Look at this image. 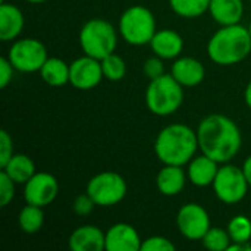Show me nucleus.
Masks as SVG:
<instances>
[{
  "mask_svg": "<svg viewBox=\"0 0 251 251\" xmlns=\"http://www.w3.org/2000/svg\"><path fill=\"white\" fill-rule=\"evenodd\" d=\"M196 131L200 153L221 165L229 163L241 150V131L238 125L225 115L212 113L203 118Z\"/></svg>",
  "mask_w": 251,
  "mask_h": 251,
  "instance_id": "obj_1",
  "label": "nucleus"
},
{
  "mask_svg": "<svg viewBox=\"0 0 251 251\" xmlns=\"http://www.w3.org/2000/svg\"><path fill=\"white\" fill-rule=\"evenodd\" d=\"M199 150L197 131L185 124L166 125L154 140V153L163 165L185 166Z\"/></svg>",
  "mask_w": 251,
  "mask_h": 251,
  "instance_id": "obj_2",
  "label": "nucleus"
},
{
  "mask_svg": "<svg viewBox=\"0 0 251 251\" xmlns=\"http://www.w3.org/2000/svg\"><path fill=\"white\" fill-rule=\"evenodd\" d=\"M209 59L219 66L241 63L251 53V35L249 28L235 24L221 26L207 43Z\"/></svg>",
  "mask_w": 251,
  "mask_h": 251,
  "instance_id": "obj_3",
  "label": "nucleus"
},
{
  "mask_svg": "<svg viewBox=\"0 0 251 251\" xmlns=\"http://www.w3.org/2000/svg\"><path fill=\"white\" fill-rule=\"evenodd\" d=\"M184 101V87L171 75L165 74L150 79L146 90V106L156 116L174 115Z\"/></svg>",
  "mask_w": 251,
  "mask_h": 251,
  "instance_id": "obj_4",
  "label": "nucleus"
},
{
  "mask_svg": "<svg viewBox=\"0 0 251 251\" xmlns=\"http://www.w3.org/2000/svg\"><path fill=\"white\" fill-rule=\"evenodd\" d=\"M118 32L119 31H116V28L106 19H90L81 26L79 46L84 54L101 60L116 51Z\"/></svg>",
  "mask_w": 251,
  "mask_h": 251,
  "instance_id": "obj_5",
  "label": "nucleus"
},
{
  "mask_svg": "<svg viewBox=\"0 0 251 251\" xmlns=\"http://www.w3.org/2000/svg\"><path fill=\"white\" fill-rule=\"evenodd\" d=\"M118 31L122 40H125V43L131 46L150 44L153 35L157 31L156 18L153 12L146 6H129L119 18Z\"/></svg>",
  "mask_w": 251,
  "mask_h": 251,
  "instance_id": "obj_6",
  "label": "nucleus"
},
{
  "mask_svg": "<svg viewBox=\"0 0 251 251\" xmlns=\"http://www.w3.org/2000/svg\"><path fill=\"white\" fill-rule=\"evenodd\" d=\"M85 193L99 207H112L119 204L128 193V184L122 175L106 171L94 175L85 188Z\"/></svg>",
  "mask_w": 251,
  "mask_h": 251,
  "instance_id": "obj_7",
  "label": "nucleus"
},
{
  "mask_svg": "<svg viewBox=\"0 0 251 251\" xmlns=\"http://www.w3.org/2000/svg\"><path fill=\"white\" fill-rule=\"evenodd\" d=\"M212 187L216 197L225 204H237L243 201L250 188L243 168L231 163H222V166H219Z\"/></svg>",
  "mask_w": 251,
  "mask_h": 251,
  "instance_id": "obj_8",
  "label": "nucleus"
},
{
  "mask_svg": "<svg viewBox=\"0 0 251 251\" xmlns=\"http://www.w3.org/2000/svg\"><path fill=\"white\" fill-rule=\"evenodd\" d=\"M7 59L18 72L32 74L40 72L44 62L49 59L47 47L37 38H18L12 43Z\"/></svg>",
  "mask_w": 251,
  "mask_h": 251,
  "instance_id": "obj_9",
  "label": "nucleus"
},
{
  "mask_svg": "<svg viewBox=\"0 0 251 251\" xmlns=\"http://www.w3.org/2000/svg\"><path fill=\"white\" fill-rule=\"evenodd\" d=\"M176 226L181 235L190 241H201L209 231L210 216L199 203H187L176 213Z\"/></svg>",
  "mask_w": 251,
  "mask_h": 251,
  "instance_id": "obj_10",
  "label": "nucleus"
},
{
  "mask_svg": "<svg viewBox=\"0 0 251 251\" xmlns=\"http://www.w3.org/2000/svg\"><path fill=\"white\" fill-rule=\"evenodd\" d=\"M103 78L101 60L96 57L84 54L69 63V84L76 90H93L101 82Z\"/></svg>",
  "mask_w": 251,
  "mask_h": 251,
  "instance_id": "obj_11",
  "label": "nucleus"
},
{
  "mask_svg": "<svg viewBox=\"0 0 251 251\" xmlns=\"http://www.w3.org/2000/svg\"><path fill=\"white\" fill-rule=\"evenodd\" d=\"M59 194V181L49 172H35L24 184V197L28 204L46 207L51 204Z\"/></svg>",
  "mask_w": 251,
  "mask_h": 251,
  "instance_id": "obj_12",
  "label": "nucleus"
},
{
  "mask_svg": "<svg viewBox=\"0 0 251 251\" xmlns=\"http://www.w3.org/2000/svg\"><path fill=\"white\" fill-rule=\"evenodd\" d=\"M141 237L138 231L125 222L112 225L106 231V250L107 251H138L141 250Z\"/></svg>",
  "mask_w": 251,
  "mask_h": 251,
  "instance_id": "obj_13",
  "label": "nucleus"
},
{
  "mask_svg": "<svg viewBox=\"0 0 251 251\" xmlns=\"http://www.w3.org/2000/svg\"><path fill=\"white\" fill-rule=\"evenodd\" d=\"M171 75L184 88H191V87L200 85L204 81L206 68L196 57H191V56L176 57L171 66Z\"/></svg>",
  "mask_w": 251,
  "mask_h": 251,
  "instance_id": "obj_14",
  "label": "nucleus"
},
{
  "mask_svg": "<svg viewBox=\"0 0 251 251\" xmlns=\"http://www.w3.org/2000/svg\"><path fill=\"white\" fill-rule=\"evenodd\" d=\"M69 249L72 251L106 250V232L96 225H82L69 235Z\"/></svg>",
  "mask_w": 251,
  "mask_h": 251,
  "instance_id": "obj_15",
  "label": "nucleus"
},
{
  "mask_svg": "<svg viewBox=\"0 0 251 251\" xmlns=\"http://www.w3.org/2000/svg\"><path fill=\"white\" fill-rule=\"evenodd\" d=\"M150 47L153 53L165 60H175L181 56L184 50V38L179 32L165 28L156 31L150 41Z\"/></svg>",
  "mask_w": 251,
  "mask_h": 251,
  "instance_id": "obj_16",
  "label": "nucleus"
},
{
  "mask_svg": "<svg viewBox=\"0 0 251 251\" xmlns=\"http://www.w3.org/2000/svg\"><path fill=\"white\" fill-rule=\"evenodd\" d=\"M219 165L221 163H218L216 160L210 159L203 153H200L199 156L196 154L188 163V171H187L188 181L199 188H206L213 185V181L219 171Z\"/></svg>",
  "mask_w": 251,
  "mask_h": 251,
  "instance_id": "obj_17",
  "label": "nucleus"
},
{
  "mask_svg": "<svg viewBox=\"0 0 251 251\" xmlns=\"http://www.w3.org/2000/svg\"><path fill=\"white\" fill-rule=\"evenodd\" d=\"M184 166L175 165H163L156 176V187L159 193L165 197L178 196L187 184V172L182 169Z\"/></svg>",
  "mask_w": 251,
  "mask_h": 251,
  "instance_id": "obj_18",
  "label": "nucleus"
},
{
  "mask_svg": "<svg viewBox=\"0 0 251 251\" xmlns=\"http://www.w3.org/2000/svg\"><path fill=\"white\" fill-rule=\"evenodd\" d=\"M25 16L22 10L10 3L0 4V40L1 41H15L24 31Z\"/></svg>",
  "mask_w": 251,
  "mask_h": 251,
  "instance_id": "obj_19",
  "label": "nucleus"
},
{
  "mask_svg": "<svg viewBox=\"0 0 251 251\" xmlns=\"http://www.w3.org/2000/svg\"><path fill=\"white\" fill-rule=\"evenodd\" d=\"M209 13L221 26L240 24L244 15L243 0H210Z\"/></svg>",
  "mask_w": 251,
  "mask_h": 251,
  "instance_id": "obj_20",
  "label": "nucleus"
},
{
  "mask_svg": "<svg viewBox=\"0 0 251 251\" xmlns=\"http://www.w3.org/2000/svg\"><path fill=\"white\" fill-rule=\"evenodd\" d=\"M40 76L50 87H63L69 84V63L59 57H49L40 69Z\"/></svg>",
  "mask_w": 251,
  "mask_h": 251,
  "instance_id": "obj_21",
  "label": "nucleus"
},
{
  "mask_svg": "<svg viewBox=\"0 0 251 251\" xmlns=\"http://www.w3.org/2000/svg\"><path fill=\"white\" fill-rule=\"evenodd\" d=\"M16 184H25L37 171L34 160L26 154H13L10 160L1 168Z\"/></svg>",
  "mask_w": 251,
  "mask_h": 251,
  "instance_id": "obj_22",
  "label": "nucleus"
},
{
  "mask_svg": "<svg viewBox=\"0 0 251 251\" xmlns=\"http://www.w3.org/2000/svg\"><path fill=\"white\" fill-rule=\"evenodd\" d=\"M44 207H38L34 204H28L24 206L19 210L18 215V225L21 228L22 232L25 234H37L43 225H44Z\"/></svg>",
  "mask_w": 251,
  "mask_h": 251,
  "instance_id": "obj_23",
  "label": "nucleus"
},
{
  "mask_svg": "<svg viewBox=\"0 0 251 251\" xmlns=\"http://www.w3.org/2000/svg\"><path fill=\"white\" fill-rule=\"evenodd\" d=\"M169 6L178 16L194 19L209 12L210 0H169Z\"/></svg>",
  "mask_w": 251,
  "mask_h": 251,
  "instance_id": "obj_24",
  "label": "nucleus"
},
{
  "mask_svg": "<svg viewBox=\"0 0 251 251\" xmlns=\"http://www.w3.org/2000/svg\"><path fill=\"white\" fill-rule=\"evenodd\" d=\"M226 231L232 243H250L251 241V221L246 215L234 216L226 226Z\"/></svg>",
  "mask_w": 251,
  "mask_h": 251,
  "instance_id": "obj_25",
  "label": "nucleus"
},
{
  "mask_svg": "<svg viewBox=\"0 0 251 251\" xmlns=\"http://www.w3.org/2000/svg\"><path fill=\"white\" fill-rule=\"evenodd\" d=\"M103 75L109 81H121L126 75V62L116 53L101 59Z\"/></svg>",
  "mask_w": 251,
  "mask_h": 251,
  "instance_id": "obj_26",
  "label": "nucleus"
},
{
  "mask_svg": "<svg viewBox=\"0 0 251 251\" xmlns=\"http://www.w3.org/2000/svg\"><path fill=\"white\" fill-rule=\"evenodd\" d=\"M201 243H203L204 249H207V250L226 251L232 241H231V237H229L228 231H225L222 228L210 226L209 231L201 238Z\"/></svg>",
  "mask_w": 251,
  "mask_h": 251,
  "instance_id": "obj_27",
  "label": "nucleus"
},
{
  "mask_svg": "<svg viewBox=\"0 0 251 251\" xmlns=\"http://www.w3.org/2000/svg\"><path fill=\"white\" fill-rule=\"evenodd\" d=\"M15 187L16 182L4 172H0V206L6 207L15 199Z\"/></svg>",
  "mask_w": 251,
  "mask_h": 251,
  "instance_id": "obj_28",
  "label": "nucleus"
},
{
  "mask_svg": "<svg viewBox=\"0 0 251 251\" xmlns=\"http://www.w3.org/2000/svg\"><path fill=\"white\" fill-rule=\"evenodd\" d=\"M176 246L163 235H153L143 241L141 250L143 251H174Z\"/></svg>",
  "mask_w": 251,
  "mask_h": 251,
  "instance_id": "obj_29",
  "label": "nucleus"
},
{
  "mask_svg": "<svg viewBox=\"0 0 251 251\" xmlns=\"http://www.w3.org/2000/svg\"><path fill=\"white\" fill-rule=\"evenodd\" d=\"M143 71L146 74V76L149 79H156L162 75H165V59L159 57V56H151L144 62Z\"/></svg>",
  "mask_w": 251,
  "mask_h": 251,
  "instance_id": "obj_30",
  "label": "nucleus"
},
{
  "mask_svg": "<svg viewBox=\"0 0 251 251\" xmlns=\"http://www.w3.org/2000/svg\"><path fill=\"white\" fill-rule=\"evenodd\" d=\"M13 140L6 129L0 131V168H3L13 156Z\"/></svg>",
  "mask_w": 251,
  "mask_h": 251,
  "instance_id": "obj_31",
  "label": "nucleus"
},
{
  "mask_svg": "<svg viewBox=\"0 0 251 251\" xmlns=\"http://www.w3.org/2000/svg\"><path fill=\"white\" fill-rule=\"evenodd\" d=\"M97 204L94 203V200L85 193V194H79V196L75 197L74 204H72V209H74V212L78 216H87V215H90L94 210Z\"/></svg>",
  "mask_w": 251,
  "mask_h": 251,
  "instance_id": "obj_32",
  "label": "nucleus"
},
{
  "mask_svg": "<svg viewBox=\"0 0 251 251\" xmlns=\"http://www.w3.org/2000/svg\"><path fill=\"white\" fill-rule=\"evenodd\" d=\"M15 71L16 69L13 68V65L7 59V56L0 57V88H6L9 85V82L13 78Z\"/></svg>",
  "mask_w": 251,
  "mask_h": 251,
  "instance_id": "obj_33",
  "label": "nucleus"
},
{
  "mask_svg": "<svg viewBox=\"0 0 251 251\" xmlns=\"http://www.w3.org/2000/svg\"><path fill=\"white\" fill-rule=\"evenodd\" d=\"M226 251H251L250 243H231Z\"/></svg>",
  "mask_w": 251,
  "mask_h": 251,
  "instance_id": "obj_34",
  "label": "nucleus"
},
{
  "mask_svg": "<svg viewBox=\"0 0 251 251\" xmlns=\"http://www.w3.org/2000/svg\"><path fill=\"white\" fill-rule=\"evenodd\" d=\"M243 171H244V175H246V178H247V181H249V185L251 187V154L244 160V163H243Z\"/></svg>",
  "mask_w": 251,
  "mask_h": 251,
  "instance_id": "obj_35",
  "label": "nucleus"
},
{
  "mask_svg": "<svg viewBox=\"0 0 251 251\" xmlns=\"http://www.w3.org/2000/svg\"><path fill=\"white\" fill-rule=\"evenodd\" d=\"M244 100H246V104L249 106V109L251 110V81L247 84V87H246V91H244Z\"/></svg>",
  "mask_w": 251,
  "mask_h": 251,
  "instance_id": "obj_36",
  "label": "nucleus"
},
{
  "mask_svg": "<svg viewBox=\"0 0 251 251\" xmlns=\"http://www.w3.org/2000/svg\"><path fill=\"white\" fill-rule=\"evenodd\" d=\"M25 1L32 3V4H40V3H44V1H47V0H25Z\"/></svg>",
  "mask_w": 251,
  "mask_h": 251,
  "instance_id": "obj_37",
  "label": "nucleus"
},
{
  "mask_svg": "<svg viewBox=\"0 0 251 251\" xmlns=\"http://www.w3.org/2000/svg\"><path fill=\"white\" fill-rule=\"evenodd\" d=\"M247 28H249V32H250V35H251V21H250V24H249V26H247Z\"/></svg>",
  "mask_w": 251,
  "mask_h": 251,
  "instance_id": "obj_38",
  "label": "nucleus"
},
{
  "mask_svg": "<svg viewBox=\"0 0 251 251\" xmlns=\"http://www.w3.org/2000/svg\"><path fill=\"white\" fill-rule=\"evenodd\" d=\"M250 1H251V0H250Z\"/></svg>",
  "mask_w": 251,
  "mask_h": 251,
  "instance_id": "obj_39",
  "label": "nucleus"
}]
</instances>
